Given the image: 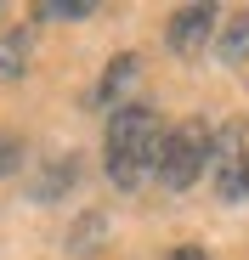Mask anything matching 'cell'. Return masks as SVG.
<instances>
[{
  "instance_id": "1",
  "label": "cell",
  "mask_w": 249,
  "mask_h": 260,
  "mask_svg": "<svg viewBox=\"0 0 249 260\" xmlns=\"http://www.w3.org/2000/svg\"><path fill=\"white\" fill-rule=\"evenodd\" d=\"M159 113L153 108H142V102H124V108H113V119H108V142H102V153H108V181L113 187H142L147 176H153V158H159Z\"/></svg>"
},
{
  "instance_id": "2",
  "label": "cell",
  "mask_w": 249,
  "mask_h": 260,
  "mask_svg": "<svg viewBox=\"0 0 249 260\" xmlns=\"http://www.w3.org/2000/svg\"><path fill=\"white\" fill-rule=\"evenodd\" d=\"M153 170H159V181L170 187V192H187V187L204 176V170H210V124H198V119L176 124L170 136L159 142Z\"/></svg>"
},
{
  "instance_id": "3",
  "label": "cell",
  "mask_w": 249,
  "mask_h": 260,
  "mask_svg": "<svg viewBox=\"0 0 249 260\" xmlns=\"http://www.w3.org/2000/svg\"><path fill=\"white\" fill-rule=\"evenodd\" d=\"M210 176H215V192L227 204L249 198V187H243V176H249V130L238 119L221 124V130H210Z\"/></svg>"
},
{
  "instance_id": "4",
  "label": "cell",
  "mask_w": 249,
  "mask_h": 260,
  "mask_svg": "<svg viewBox=\"0 0 249 260\" xmlns=\"http://www.w3.org/2000/svg\"><path fill=\"white\" fill-rule=\"evenodd\" d=\"M210 23H215V6H181L170 17V51L176 57H198L204 40H210Z\"/></svg>"
},
{
  "instance_id": "5",
  "label": "cell",
  "mask_w": 249,
  "mask_h": 260,
  "mask_svg": "<svg viewBox=\"0 0 249 260\" xmlns=\"http://www.w3.org/2000/svg\"><path fill=\"white\" fill-rule=\"evenodd\" d=\"M136 68H142V62H136L131 51H124V57H113V62H108V74H102V85H97V102H113L124 85L136 79Z\"/></svg>"
},
{
  "instance_id": "6",
  "label": "cell",
  "mask_w": 249,
  "mask_h": 260,
  "mask_svg": "<svg viewBox=\"0 0 249 260\" xmlns=\"http://www.w3.org/2000/svg\"><path fill=\"white\" fill-rule=\"evenodd\" d=\"M23 62H28V34H23V28H12L6 40H0V79H17V74H23Z\"/></svg>"
},
{
  "instance_id": "7",
  "label": "cell",
  "mask_w": 249,
  "mask_h": 260,
  "mask_svg": "<svg viewBox=\"0 0 249 260\" xmlns=\"http://www.w3.org/2000/svg\"><path fill=\"white\" fill-rule=\"evenodd\" d=\"M74 176H79V164H74V158H63L57 170H46V176L34 181V198L46 204V198H57V192H68V187H74Z\"/></svg>"
},
{
  "instance_id": "8",
  "label": "cell",
  "mask_w": 249,
  "mask_h": 260,
  "mask_svg": "<svg viewBox=\"0 0 249 260\" xmlns=\"http://www.w3.org/2000/svg\"><path fill=\"white\" fill-rule=\"evenodd\" d=\"M221 57H227V62H243V57H249V12H238V17L227 23V34H221Z\"/></svg>"
},
{
  "instance_id": "9",
  "label": "cell",
  "mask_w": 249,
  "mask_h": 260,
  "mask_svg": "<svg viewBox=\"0 0 249 260\" xmlns=\"http://www.w3.org/2000/svg\"><path fill=\"white\" fill-rule=\"evenodd\" d=\"M97 238H102V215H85V221L74 226V238H68V249H74V254H97V249H91Z\"/></svg>"
},
{
  "instance_id": "10",
  "label": "cell",
  "mask_w": 249,
  "mask_h": 260,
  "mask_svg": "<svg viewBox=\"0 0 249 260\" xmlns=\"http://www.w3.org/2000/svg\"><path fill=\"white\" fill-rule=\"evenodd\" d=\"M40 17H91L97 6H91V0H46V6H34Z\"/></svg>"
},
{
  "instance_id": "11",
  "label": "cell",
  "mask_w": 249,
  "mask_h": 260,
  "mask_svg": "<svg viewBox=\"0 0 249 260\" xmlns=\"http://www.w3.org/2000/svg\"><path fill=\"white\" fill-rule=\"evenodd\" d=\"M17 164H23V136H12V130H0V176H12Z\"/></svg>"
},
{
  "instance_id": "12",
  "label": "cell",
  "mask_w": 249,
  "mask_h": 260,
  "mask_svg": "<svg viewBox=\"0 0 249 260\" xmlns=\"http://www.w3.org/2000/svg\"><path fill=\"white\" fill-rule=\"evenodd\" d=\"M170 260H210V254H204V249H193V243H187V249H170Z\"/></svg>"
},
{
  "instance_id": "13",
  "label": "cell",
  "mask_w": 249,
  "mask_h": 260,
  "mask_svg": "<svg viewBox=\"0 0 249 260\" xmlns=\"http://www.w3.org/2000/svg\"><path fill=\"white\" fill-rule=\"evenodd\" d=\"M243 187H249V176H243Z\"/></svg>"
}]
</instances>
